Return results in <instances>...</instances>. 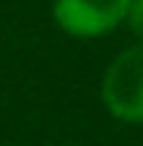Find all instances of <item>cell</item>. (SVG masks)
<instances>
[{
	"instance_id": "1",
	"label": "cell",
	"mask_w": 143,
	"mask_h": 146,
	"mask_svg": "<svg viewBox=\"0 0 143 146\" xmlns=\"http://www.w3.org/2000/svg\"><path fill=\"white\" fill-rule=\"evenodd\" d=\"M103 103L115 118L143 124V44L124 50L103 78Z\"/></svg>"
},
{
	"instance_id": "2",
	"label": "cell",
	"mask_w": 143,
	"mask_h": 146,
	"mask_svg": "<svg viewBox=\"0 0 143 146\" xmlns=\"http://www.w3.org/2000/svg\"><path fill=\"white\" fill-rule=\"evenodd\" d=\"M131 0H56L53 19L75 37H96L128 19Z\"/></svg>"
},
{
	"instance_id": "3",
	"label": "cell",
	"mask_w": 143,
	"mask_h": 146,
	"mask_svg": "<svg viewBox=\"0 0 143 146\" xmlns=\"http://www.w3.org/2000/svg\"><path fill=\"white\" fill-rule=\"evenodd\" d=\"M128 25H131L134 34L143 37V0H131V6H128Z\"/></svg>"
}]
</instances>
